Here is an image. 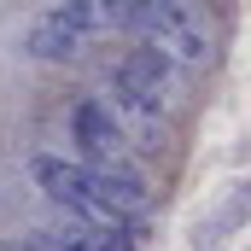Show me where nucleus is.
<instances>
[{"mask_svg":"<svg viewBox=\"0 0 251 251\" xmlns=\"http://www.w3.org/2000/svg\"><path fill=\"white\" fill-rule=\"evenodd\" d=\"M117 100H140V105H164L170 82H176V59L152 41H134L123 59H117Z\"/></svg>","mask_w":251,"mask_h":251,"instance_id":"nucleus-3","label":"nucleus"},{"mask_svg":"<svg viewBox=\"0 0 251 251\" xmlns=\"http://www.w3.org/2000/svg\"><path fill=\"white\" fill-rule=\"evenodd\" d=\"M70 140L88 170H128V128L105 100H76L70 105Z\"/></svg>","mask_w":251,"mask_h":251,"instance_id":"nucleus-2","label":"nucleus"},{"mask_svg":"<svg viewBox=\"0 0 251 251\" xmlns=\"http://www.w3.org/2000/svg\"><path fill=\"white\" fill-rule=\"evenodd\" d=\"M18 251H64V246H59V240H53V234H29V240H24V246H18Z\"/></svg>","mask_w":251,"mask_h":251,"instance_id":"nucleus-7","label":"nucleus"},{"mask_svg":"<svg viewBox=\"0 0 251 251\" xmlns=\"http://www.w3.org/2000/svg\"><path fill=\"white\" fill-rule=\"evenodd\" d=\"M53 18H64V24L82 29V35L105 29V24H100V0H64V6H53Z\"/></svg>","mask_w":251,"mask_h":251,"instance_id":"nucleus-6","label":"nucleus"},{"mask_svg":"<svg viewBox=\"0 0 251 251\" xmlns=\"http://www.w3.org/2000/svg\"><path fill=\"white\" fill-rule=\"evenodd\" d=\"M53 240L64 251H134V234L123 222H82V216H70Z\"/></svg>","mask_w":251,"mask_h":251,"instance_id":"nucleus-5","label":"nucleus"},{"mask_svg":"<svg viewBox=\"0 0 251 251\" xmlns=\"http://www.w3.org/2000/svg\"><path fill=\"white\" fill-rule=\"evenodd\" d=\"M88 35L82 29H70L64 18H41V24H29V35H24V53L29 59H41V64H64V59H76V47H82Z\"/></svg>","mask_w":251,"mask_h":251,"instance_id":"nucleus-4","label":"nucleus"},{"mask_svg":"<svg viewBox=\"0 0 251 251\" xmlns=\"http://www.w3.org/2000/svg\"><path fill=\"white\" fill-rule=\"evenodd\" d=\"M29 176H35V187L47 193L53 204H64L70 216H82V222H123L134 240L146 234V222H140V216H117V210L100 199V181H94V170H88V164H76V158L41 152V158L29 164Z\"/></svg>","mask_w":251,"mask_h":251,"instance_id":"nucleus-1","label":"nucleus"}]
</instances>
